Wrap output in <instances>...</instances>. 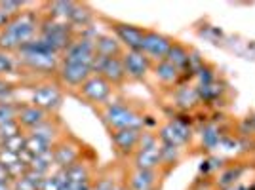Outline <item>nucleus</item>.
I'll use <instances>...</instances> for the list:
<instances>
[{
  "mask_svg": "<svg viewBox=\"0 0 255 190\" xmlns=\"http://www.w3.org/2000/svg\"><path fill=\"white\" fill-rule=\"evenodd\" d=\"M38 31H40V21H38L36 13L21 11L0 31V50L2 52L17 50L19 52L25 44H29L32 38H36Z\"/></svg>",
  "mask_w": 255,
  "mask_h": 190,
  "instance_id": "1",
  "label": "nucleus"
},
{
  "mask_svg": "<svg viewBox=\"0 0 255 190\" xmlns=\"http://www.w3.org/2000/svg\"><path fill=\"white\" fill-rule=\"evenodd\" d=\"M21 61L31 71H38V73H53V71H59V57L57 53L53 52L48 44L44 42L42 38L36 34V38H32L29 44H25L21 50Z\"/></svg>",
  "mask_w": 255,
  "mask_h": 190,
  "instance_id": "2",
  "label": "nucleus"
},
{
  "mask_svg": "<svg viewBox=\"0 0 255 190\" xmlns=\"http://www.w3.org/2000/svg\"><path fill=\"white\" fill-rule=\"evenodd\" d=\"M101 116L111 131L126 129V127L143 129V124H145L143 114L137 112L131 105H128L126 101H111V103L103 105Z\"/></svg>",
  "mask_w": 255,
  "mask_h": 190,
  "instance_id": "3",
  "label": "nucleus"
},
{
  "mask_svg": "<svg viewBox=\"0 0 255 190\" xmlns=\"http://www.w3.org/2000/svg\"><path fill=\"white\" fill-rule=\"evenodd\" d=\"M96 32H82L80 36H75L69 48L63 52V59L67 63H78V65H90L96 59Z\"/></svg>",
  "mask_w": 255,
  "mask_h": 190,
  "instance_id": "4",
  "label": "nucleus"
},
{
  "mask_svg": "<svg viewBox=\"0 0 255 190\" xmlns=\"http://www.w3.org/2000/svg\"><path fill=\"white\" fill-rule=\"evenodd\" d=\"M92 73L103 76L109 84L118 86L126 80V71H124V63H122V55L117 57H103V55H96L94 63H92Z\"/></svg>",
  "mask_w": 255,
  "mask_h": 190,
  "instance_id": "5",
  "label": "nucleus"
},
{
  "mask_svg": "<svg viewBox=\"0 0 255 190\" xmlns=\"http://www.w3.org/2000/svg\"><path fill=\"white\" fill-rule=\"evenodd\" d=\"M113 88L115 86L109 84L103 76L92 74L78 90H80V97L88 103H92V105H107L111 95H113Z\"/></svg>",
  "mask_w": 255,
  "mask_h": 190,
  "instance_id": "6",
  "label": "nucleus"
},
{
  "mask_svg": "<svg viewBox=\"0 0 255 190\" xmlns=\"http://www.w3.org/2000/svg\"><path fill=\"white\" fill-rule=\"evenodd\" d=\"M63 92L55 84H40L31 92V105H36L46 112H55L61 108Z\"/></svg>",
  "mask_w": 255,
  "mask_h": 190,
  "instance_id": "7",
  "label": "nucleus"
},
{
  "mask_svg": "<svg viewBox=\"0 0 255 190\" xmlns=\"http://www.w3.org/2000/svg\"><path fill=\"white\" fill-rule=\"evenodd\" d=\"M135 169H154L158 166L160 158V141L154 135H145L141 137L137 150H135Z\"/></svg>",
  "mask_w": 255,
  "mask_h": 190,
  "instance_id": "8",
  "label": "nucleus"
},
{
  "mask_svg": "<svg viewBox=\"0 0 255 190\" xmlns=\"http://www.w3.org/2000/svg\"><path fill=\"white\" fill-rule=\"evenodd\" d=\"M175 40H171L168 34L158 31H145V38L141 44V52L149 57L150 61H164L166 55L170 52L171 44Z\"/></svg>",
  "mask_w": 255,
  "mask_h": 190,
  "instance_id": "9",
  "label": "nucleus"
},
{
  "mask_svg": "<svg viewBox=\"0 0 255 190\" xmlns=\"http://www.w3.org/2000/svg\"><path fill=\"white\" fill-rule=\"evenodd\" d=\"M122 63H124L126 76L131 80H143L152 69V61L141 50H124Z\"/></svg>",
  "mask_w": 255,
  "mask_h": 190,
  "instance_id": "10",
  "label": "nucleus"
},
{
  "mask_svg": "<svg viewBox=\"0 0 255 190\" xmlns=\"http://www.w3.org/2000/svg\"><path fill=\"white\" fill-rule=\"evenodd\" d=\"M113 31L117 34V40L126 50H141V44H143L147 29H141V27L131 25V23L115 21L113 23Z\"/></svg>",
  "mask_w": 255,
  "mask_h": 190,
  "instance_id": "11",
  "label": "nucleus"
},
{
  "mask_svg": "<svg viewBox=\"0 0 255 190\" xmlns=\"http://www.w3.org/2000/svg\"><path fill=\"white\" fill-rule=\"evenodd\" d=\"M59 78L65 86L69 88H80L86 80L92 76V67L90 65H78V63H67V61H61L59 65Z\"/></svg>",
  "mask_w": 255,
  "mask_h": 190,
  "instance_id": "12",
  "label": "nucleus"
},
{
  "mask_svg": "<svg viewBox=\"0 0 255 190\" xmlns=\"http://www.w3.org/2000/svg\"><path fill=\"white\" fill-rule=\"evenodd\" d=\"M191 139V127L181 120H170L166 126L160 129V143L181 147Z\"/></svg>",
  "mask_w": 255,
  "mask_h": 190,
  "instance_id": "13",
  "label": "nucleus"
},
{
  "mask_svg": "<svg viewBox=\"0 0 255 190\" xmlns=\"http://www.w3.org/2000/svg\"><path fill=\"white\" fill-rule=\"evenodd\" d=\"M113 135V143L117 147L118 152L122 154H129L133 150H137L141 137H143V129L137 127H126V129H117L111 133Z\"/></svg>",
  "mask_w": 255,
  "mask_h": 190,
  "instance_id": "14",
  "label": "nucleus"
},
{
  "mask_svg": "<svg viewBox=\"0 0 255 190\" xmlns=\"http://www.w3.org/2000/svg\"><path fill=\"white\" fill-rule=\"evenodd\" d=\"M48 112L42 110V108H38L36 105H23L19 106V114H17V124L21 127H27L29 131L34 129V127L42 126L44 122L48 120Z\"/></svg>",
  "mask_w": 255,
  "mask_h": 190,
  "instance_id": "15",
  "label": "nucleus"
},
{
  "mask_svg": "<svg viewBox=\"0 0 255 190\" xmlns=\"http://www.w3.org/2000/svg\"><path fill=\"white\" fill-rule=\"evenodd\" d=\"M53 154V166H57L59 169H67L69 166H73L78 158V148L73 143H61L55 145L52 148Z\"/></svg>",
  "mask_w": 255,
  "mask_h": 190,
  "instance_id": "16",
  "label": "nucleus"
},
{
  "mask_svg": "<svg viewBox=\"0 0 255 190\" xmlns=\"http://www.w3.org/2000/svg\"><path fill=\"white\" fill-rule=\"evenodd\" d=\"M96 55H103V57H117L122 55V44L117 40V36L113 34H97L96 36Z\"/></svg>",
  "mask_w": 255,
  "mask_h": 190,
  "instance_id": "17",
  "label": "nucleus"
},
{
  "mask_svg": "<svg viewBox=\"0 0 255 190\" xmlns=\"http://www.w3.org/2000/svg\"><path fill=\"white\" fill-rule=\"evenodd\" d=\"M191 50L187 46H183L179 42H173L170 48V52L166 55V61H170L173 67H177L181 73L187 71L191 67Z\"/></svg>",
  "mask_w": 255,
  "mask_h": 190,
  "instance_id": "18",
  "label": "nucleus"
},
{
  "mask_svg": "<svg viewBox=\"0 0 255 190\" xmlns=\"http://www.w3.org/2000/svg\"><path fill=\"white\" fill-rule=\"evenodd\" d=\"M152 71H154V76H156V80L162 82V84L166 86H173L177 84V80H179L181 76V71L177 67H173L170 61H158V63L152 67Z\"/></svg>",
  "mask_w": 255,
  "mask_h": 190,
  "instance_id": "19",
  "label": "nucleus"
},
{
  "mask_svg": "<svg viewBox=\"0 0 255 190\" xmlns=\"http://www.w3.org/2000/svg\"><path fill=\"white\" fill-rule=\"evenodd\" d=\"M173 99H175V105L181 108H192L196 103H200L196 86H179L173 94Z\"/></svg>",
  "mask_w": 255,
  "mask_h": 190,
  "instance_id": "20",
  "label": "nucleus"
},
{
  "mask_svg": "<svg viewBox=\"0 0 255 190\" xmlns=\"http://www.w3.org/2000/svg\"><path fill=\"white\" fill-rule=\"evenodd\" d=\"M154 169H135L129 177V187L131 190H150L154 187Z\"/></svg>",
  "mask_w": 255,
  "mask_h": 190,
  "instance_id": "21",
  "label": "nucleus"
},
{
  "mask_svg": "<svg viewBox=\"0 0 255 190\" xmlns=\"http://www.w3.org/2000/svg\"><path fill=\"white\" fill-rule=\"evenodd\" d=\"M76 4H78V2H71V0H55V2H52V4L48 6L50 17L69 23L71 21L73 11H75V8H76Z\"/></svg>",
  "mask_w": 255,
  "mask_h": 190,
  "instance_id": "22",
  "label": "nucleus"
},
{
  "mask_svg": "<svg viewBox=\"0 0 255 190\" xmlns=\"http://www.w3.org/2000/svg\"><path fill=\"white\" fill-rule=\"evenodd\" d=\"M92 17H94V13L92 10L86 6V4H76L75 11H73V15H71V21L69 25L73 27V31L75 29H86V27H90V23H92Z\"/></svg>",
  "mask_w": 255,
  "mask_h": 190,
  "instance_id": "23",
  "label": "nucleus"
},
{
  "mask_svg": "<svg viewBox=\"0 0 255 190\" xmlns=\"http://www.w3.org/2000/svg\"><path fill=\"white\" fill-rule=\"evenodd\" d=\"M200 139H202V145L208 148H217L221 145V131L219 127L213 126V124H208V126L202 127V133H200Z\"/></svg>",
  "mask_w": 255,
  "mask_h": 190,
  "instance_id": "24",
  "label": "nucleus"
},
{
  "mask_svg": "<svg viewBox=\"0 0 255 190\" xmlns=\"http://www.w3.org/2000/svg\"><path fill=\"white\" fill-rule=\"evenodd\" d=\"M53 145L48 143V141H42L38 137H31L27 135V143H25V150L31 154V156H40V154H48L52 152Z\"/></svg>",
  "mask_w": 255,
  "mask_h": 190,
  "instance_id": "25",
  "label": "nucleus"
},
{
  "mask_svg": "<svg viewBox=\"0 0 255 190\" xmlns=\"http://www.w3.org/2000/svg\"><path fill=\"white\" fill-rule=\"evenodd\" d=\"M67 173V177L71 183H84V181H90V171L86 168L82 162H75L73 166H69L67 169H63Z\"/></svg>",
  "mask_w": 255,
  "mask_h": 190,
  "instance_id": "26",
  "label": "nucleus"
},
{
  "mask_svg": "<svg viewBox=\"0 0 255 190\" xmlns=\"http://www.w3.org/2000/svg\"><path fill=\"white\" fill-rule=\"evenodd\" d=\"M52 166H53V154L48 152V154H40V156H32L31 164H29V169L48 175V171L52 169Z\"/></svg>",
  "mask_w": 255,
  "mask_h": 190,
  "instance_id": "27",
  "label": "nucleus"
},
{
  "mask_svg": "<svg viewBox=\"0 0 255 190\" xmlns=\"http://www.w3.org/2000/svg\"><path fill=\"white\" fill-rule=\"evenodd\" d=\"M17 114H19V106L13 105L11 101H0V124L17 122Z\"/></svg>",
  "mask_w": 255,
  "mask_h": 190,
  "instance_id": "28",
  "label": "nucleus"
},
{
  "mask_svg": "<svg viewBox=\"0 0 255 190\" xmlns=\"http://www.w3.org/2000/svg\"><path fill=\"white\" fill-rule=\"evenodd\" d=\"M55 126H52L48 120L44 122L42 126H38V127H34V129H31V137H38V139H42V141H48V143H52L53 145V139H55Z\"/></svg>",
  "mask_w": 255,
  "mask_h": 190,
  "instance_id": "29",
  "label": "nucleus"
},
{
  "mask_svg": "<svg viewBox=\"0 0 255 190\" xmlns=\"http://www.w3.org/2000/svg\"><path fill=\"white\" fill-rule=\"evenodd\" d=\"M23 10V2L19 0H2L0 2V13L6 15L8 19H13L15 15H19Z\"/></svg>",
  "mask_w": 255,
  "mask_h": 190,
  "instance_id": "30",
  "label": "nucleus"
},
{
  "mask_svg": "<svg viewBox=\"0 0 255 190\" xmlns=\"http://www.w3.org/2000/svg\"><path fill=\"white\" fill-rule=\"evenodd\" d=\"M25 143H27V137L19 133V135H15V137L8 139L6 143H2L0 148H4V150H10V152H15V154H21L23 150H25Z\"/></svg>",
  "mask_w": 255,
  "mask_h": 190,
  "instance_id": "31",
  "label": "nucleus"
},
{
  "mask_svg": "<svg viewBox=\"0 0 255 190\" xmlns=\"http://www.w3.org/2000/svg\"><path fill=\"white\" fill-rule=\"evenodd\" d=\"M19 124L17 122H8V124H0V145L6 143L8 139L19 135Z\"/></svg>",
  "mask_w": 255,
  "mask_h": 190,
  "instance_id": "32",
  "label": "nucleus"
},
{
  "mask_svg": "<svg viewBox=\"0 0 255 190\" xmlns=\"http://www.w3.org/2000/svg\"><path fill=\"white\" fill-rule=\"evenodd\" d=\"M177 156H179V147L160 143V158H162V162H175Z\"/></svg>",
  "mask_w": 255,
  "mask_h": 190,
  "instance_id": "33",
  "label": "nucleus"
},
{
  "mask_svg": "<svg viewBox=\"0 0 255 190\" xmlns=\"http://www.w3.org/2000/svg\"><path fill=\"white\" fill-rule=\"evenodd\" d=\"M21 158H19V154H15V152H10V150H4V148H0V166L6 169H10L11 166H15V164H19Z\"/></svg>",
  "mask_w": 255,
  "mask_h": 190,
  "instance_id": "34",
  "label": "nucleus"
},
{
  "mask_svg": "<svg viewBox=\"0 0 255 190\" xmlns=\"http://www.w3.org/2000/svg\"><path fill=\"white\" fill-rule=\"evenodd\" d=\"M13 69H15V61L10 55V52H2L0 50V76L13 73Z\"/></svg>",
  "mask_w": 255,
  "mask_h": 190,
  "instance_id": "35",
  "label": "nucleus"
},
{
  "mask_svg": "<svg viewBox=\"0 0 255 190\" xmlns=\"http://www.w3.org/2000/svg\"><path fill=\"white\" fill-rule=\"evenodd\" d=\"M92 190H120L117 181H113L111 177H105V179L97 181L96 185L92 187Z\"/></svg>",
  "mask_w": 255,
  "mask_h": 190,
  "instance_id": "36",
  "label": "nucleus"
},
{
  "mask_svg": "<svg viewBox=\"0 0 255 190\" xmlns=\"http://www.w3.org/2000/svg\"><path fill=\"white\" fill-rule=\"evenodd\" d=\"M40 190H59V179H57V173H53V175H46V179L42 181Z\"/></svg>",
  "mask_w": 255,
  "mask_h": 190,
  "instance_id": "37",
  "label": "nucleus"
},
{
  "mask_svg": "<svg viewBox=\"0 0 255 190\" xmlns=\"http://www.w3.org/2000/svg\"><path fill=\"white\" fill-rule=\"evenodd\" d=\"M196 190H213L210 185H204V187H200V189H196Z\"/></svg>",
  "mask_w": 255,
  "mask_h": 190,
  "instance_id": "38",
  "label": "nucleus"
},
{
  "mask_svg": "<svg viewBox=\"0 0 255 190\" xmlns=\"http://www.w3.org/2000/svg\"><path fill=\"white\" fill-rule=\"evenodd\" d=\"M0 86H2V80H0Z\"/></svg>",
  "mask_w": 255,
  "mask_h": 190,
  "instance_id": "39",
  "label": "nucleus"
}]
</instances>
